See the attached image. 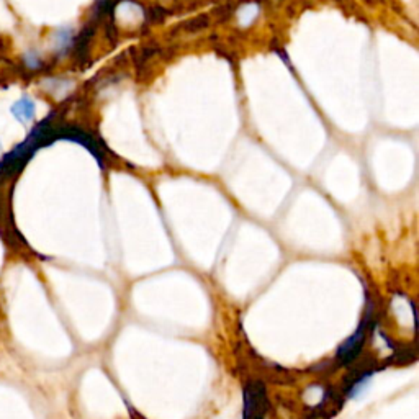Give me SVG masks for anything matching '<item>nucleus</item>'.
Masks as SVG:
<instances>
[{"instance_id": "2", "label": "nucleus", "mask_w": 419, "mask_h": 419, "mask_svg": "<svg viewBox=\"0 0 419 419\" xmlns=\"http://www.w3.org/2000/svg\"><path fill=\"white\" fill-rule=\"evenodd\" d=\"M12 111L18 120H32L35 116V104L28 99H22L13 105Z\"/></svg>"}, {"instance_id": "1", "label": "nucleus", "mask_w": 419, "mask_h": 419, "mask_svg": "<svg viewBox=\"0 0 419 419\" xmlns=\"http://www.w3.org/2000/svg\"><path fill=\"white\" fill-rule=\"evenodd\" d=\"M362 341H364V326H360L357 329V333L354 336H350V338L345 341V343L341 345L339 349V357H343V364H348L352 360L355 355L359 354L360 350V345H362Z\"/></svg>"}]
</instances>
